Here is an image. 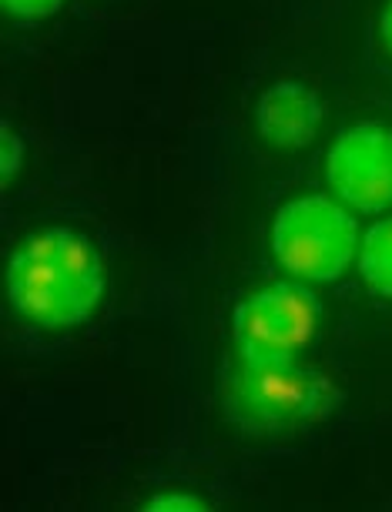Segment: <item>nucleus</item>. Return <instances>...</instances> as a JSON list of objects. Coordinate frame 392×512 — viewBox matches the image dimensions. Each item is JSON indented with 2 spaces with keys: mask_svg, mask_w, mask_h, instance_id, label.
I'll list each match as a JSON object with an SVG mask.
<instances>
[{
  "mask_svg": "<svg viewBox=\"0 0 392 512\" xmlns=\"http://www.w3.org/2000/svg\"><path fill=\"white\" fill-rule=\"evenodd\" d=\"M104 288V258L71 228L34 231L7 262V302L17 318L44 332L84 325L98 312Z\"/></svg>",
  "mask_w": 392,
  "mask_h": 512,
  "instance_id": "1",
  "label": "nucleus"
},
{
  "mask_svg": "<svg viewBox=\"0 0 392 512\" xmlns=\"http://www.w3.org/2000/svg\"><path fill=\"white\" fill-rule=\"evenodd\" d=\"M342 389L325 372L289 365H248L238 359L222 382V412L245 439H289L332 419Z\"/></svg>",
  "mask_w": 392,
  "mask_h": 512,
  "instance_id": "2",
  "label": "nucleus"
},
{
  "mask_svg": "<svg viewBox=\"0 0 392 512\" xmlns=\"http://www.w3.org/2000/svg\"><path fill=\"white\" fill-rule=\"evenodd\" d=\"M359 221L346 201L329 195H299L275 211V262L299 282H336L359 255Z\"/></svg>",
  "mask_w": 392,
  "mask_h": 512,
  "instance_id": "3",
  "label": "nucleus"
},
{
  "mask_svg": "<svg viewBox=\"0 0 392 512\" xmlns=\"http://www.w3.org/2000/svg\"><path fill=\"white\" fill-rule=\"evenodd\" d=\"M322 305L302 282H269L232 312L235 355L248 365H289L312 342Z\"/></svg>",
  "mask_w": 392,
  "mask_h": 512,
  "instance_id": "4",
  "label": "nucleus"
},
{
  "mask_svg": "<svg viewBox=\"0 0 392 512\" xmlns=\"http://www.w3.org/2000/svg\"><path fill=\"white\" fill-rule=\"evenodd\" d=\"M325 178L356 211L392 208V128L376 121L352 124L325 154Z\"/></svg>",
  "mask_w": 392,
  "mask_h": 512,
  "instance_id": "5",
  "label": "nucleus"
},
{
  "mask_svg": "<svg viewBox=\"0 0 392 512\" xmlns=\"http://www.w3.org/2000/svg\"><path fill=\"white\" fill-rule=\"evenodd\" d=\"M325 104L305 81H275L255 104V124L265 144L279 151H302L322 128Z\"/></svg>",
  "mask_w": 392,
  "mask_h": 512,
  "instance_id": "6",
  "label": "nucleus"
},
{
  "mask_svg": "<svg viewBox=\"0 0 392 512\" xmlns=\"http://www.w3.org/2000/svg\"><path fill=\"white\" fill-rule=\"evenodd\" d=\"M359 275L372 292L392 302V215L379 218L359 241Z\"/></svg>",
  "mask_w": 392,
  "mask_h": 512,
  "instance_id": "7",
  "label": "nucleus"
},
{
  "mask_svg": "<svg viewBox=\"0 0 392 512\" xmlns=\"http://www.w3.org/2000/svg\"><path fill=\"white\" fill-rule=\"evenodd\" d=\"M24 138L17 134L11 121H4V134H0V175H4V185H11L17 171L24 168Z\"/></svg>",
  "mask_w": 392,
  "mask_h": 512,
  "instance_id": "8",
  "label": "nucleus"
},
{
  "mask_svg": "<svg viewBox=\"0 0 392 512\" xmlns=\"http://www.w3.org/2000/svg\"><path fill=\"white\" fill-rule=\"evenodd\" d=\"M208 502L195 492H158L145 502V512H202Z\"/></svg>",
  "mask_w": 392,
  "mask_h": 512,
  "instance_id": "9",
  "label": "nucleus"
},
{
  "mask_svg": "<svg viewBox=\"0 0 392 512\" xmlns=\"http://www.w3.org/2000/svg\"><path fill=\"white\" fill-rule=\"evenodd\" d=\"M64 0H0L7 17H17V21H41V17H51Z\"/></svg>",
  "mask_w": 392,
  "mask_h": 512,
  "instance_id": "10",
  "label": "nucleus"
},
{
  "mask_svg": "<svg viewBox=\"0 0 392 512\" xmlns=\"http://www.w3.org/2000/svg\"><path fill=\"white\" fill-rule=\"evenodd\" d=\"M379 34H382V44H386V51L392 54V0L386 7H382V17H379Z\"/></svg>",
  "mask_w": 392,
  "mask_h": 512,
  "instance_id": "11",
  "label": "nucleus"
}]
</instances>
